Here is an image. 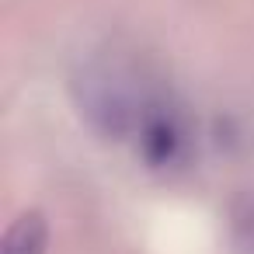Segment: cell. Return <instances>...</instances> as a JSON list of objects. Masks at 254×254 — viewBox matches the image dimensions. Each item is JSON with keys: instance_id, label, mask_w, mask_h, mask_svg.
Segmentation results:
<instances>
[{"instance_id": "obj_2", "label": "cell", "mask_w": 254, "mask_h": 254, "mask_svg": "<svg viewBox=\"0 0 254 254\" xmlns=\"http://www.w3.org/2000/svg\"><path fill=\"white\" fill-rule=\"evenodd\" d=\"M230 237H233L237 254H254V198H251V202H240V205L233 209Z\"/></svg>"}, {"instance_id": "obj_1", "label": "cell", "mask_w": 254, "mask_h": 254, "mask_svg": "<svg viewBox=\"0 0 254 254\" xmlns=\"http://www.w3.org/2000/svg\"><path fill=\"white\" fill-rule=\"evenodd\" d=\"M46 247H49V223L42 212L18 216L4 237V254H46Z\"/></svg>"}]
</instances>
